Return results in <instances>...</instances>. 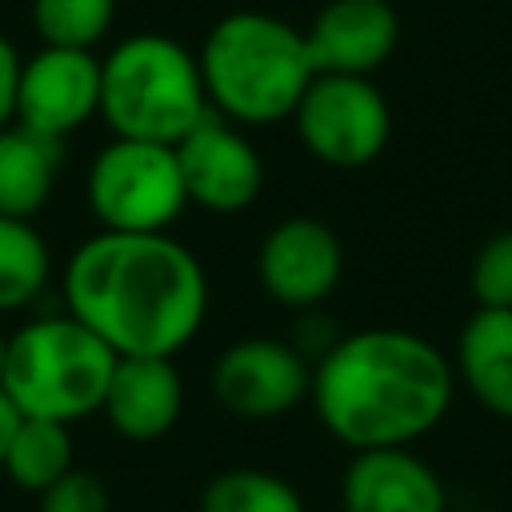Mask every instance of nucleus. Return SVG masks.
<instances>
[{
	"mask_svg": "<svg viewBox=\"0 0 512 512\" xmlns=\"http://www.w3.org/2000/svg\"><path fill=\"white\" fill-rule=\"evenodd\" d=\"M64 312L116 356H176L208 316V276L172 232H92L64 264Z\"/></svg>",
	"mask_w": 512,
	"mask_h": 512,
	"instance_id": "f257e3e1",
	"label": "nucleus"
},
{
	"mask_svg": "<svg viewBox=\"0 0 512 512\" xmlns=\"http://www.w3.org/2000/svg\"><path fill=\"white\" fill-rule=\"evenodd\" d=\"M452 356L408 328H360L312 364V412L352 452L412 448L448 416Z\"/></svg>",
	"mask_w": 512,
	"mask_h": 512,
	"instance_id": "f03ea898",
	"label": "nucleus"
},
{
	"mask_svg": "<svg viewBox=\"0 0 512 512\" xmlns=\"http://www.w3.org/2000/svg\"><path fill=\"white\" fill-rule=\"evenodd\" d=\"M208 108L236 128H268L292 120L316 76L304 28L276 12L240 8L220 16L196 48Z\"/></svg>",
	"mask_w": 512,
	"mask_h": 512,
	"instance_id": "7ed1b4c3",
	"label": "nucleus"
},
{
	"mask_svg": "<svg viewBox=\"0 0 512 512\" xmlns=\"http://www.w3.org/2000/svg\"><path fill=\"white\" fill-rule=\"evenodd\" d=\"M196 52L164 32H132L100 56V120L112 136L180 144L204 116Z\"/></svg>",
	"mask_w": 512,
	"mask_h": 512,
	"instance_id": "20e7f679",
	"label": "nucleus"
},
{
	"mask_svg": "<svg viewBox=\"0 0 512 512\" xmlns=\"http://www.w3.org/2000/svg\"><path fill=\"white\" fill-rule=\"evenodd\" d=\"M112 368L116 352L76 316H32L4 344L0 388L20 408V416L72 428L76 420L100 412Z\"/></svg>",
	"mask_w": 512,
	"mask_h": 512,
	"instance_id": "39448f33",
	"label": "nucleus"
},
{
	"mask_svg": "<svg viewBox=\"0 0 512 512\" xmlns=\"http://www.w3.org/2000/svg\"><path fill=\"white\" fill-rule=\"evenodd\" d=\"M84 200L104 232H168L188 208L176 148L112 136L88 164Z\"/></svg>",
	"mask_w": 512,
	"mask_h": 512,
	"instance_id": "423d86ee",
	"label": "nucleus"
},
{
	"mask_svg": "<svg viewBox=\"0 0 512 512\" xmlns=\"http://www.w3.org/2000/svg\"><path fill=\"white\" fill-rule=\"evenodd\" d=\"M304 152L328 168L372 164L392 136V108L372 76L316 72L292 112Z\"/></svg>",
	"mask_w": 512,
	"mask_h": 512,
	"instance_id": "0eeeda50",
	"label": "nucleus"
},
{
	"mask_svg": "<svg viewBox=\"0 0 512 512\" xmlns=\"http://www.w3.org/2000/svg\"><path fill=\"white\" fill-rule=\"evenodd\" d=\"M208 388L236 420H280L308 400L312 364L292 340L244 336L212 360Z\"/></svg>",
	"mask_w": 512,
	"mask_h": 512,
	"instance_id": "6e6552de",
	"label": "nucleus"
},
{
	"mask_svg": "<svg viewBox=\"0 0 512 512\" xmlns=\"http://www.w3.org/2000/svg\"><path fill=\"white\" fill-rule=\"evenodd\" d=\"M100 116V56L84 48H44L20 60L12 120L48 140L72 136Z\"/></svg>",
	"mask_w": 512,
	"mask_h": 512,
	"instance_id": "1a4fd4ad",
	"label": "nucleus"
},
{
	"mask_svg": "<svg viewBox=\"0 0 512 512\" xmlns=\"http://www.w3.org/2000/svg\"><path fill=\"white\" fill-rule=\"evenodd\" d=\"M256 276L276 304L312 312L344 276V244L320 216H284L256 248Z\"/></svg>",
	"mask_w": 512,
	"mask_h": 512,
	"instance_id": "9d476101",
	"label": "nucleus"
},
{
	"mask_svg": "<svg viewBox=\"0 0 512 512\" xmlns=\"http://www.w3.org/2000/svg\"><path fill=\"white\" fill-rule=\"evenodd\" d=\"M172 148L180 160L188 204L216 212V216H232L256 204L264 188V160L256 144L244 136V128H236L232 120L208 112Z\"/></svg>",
	"mask_w": 512,
	"mask_h": 512,
	"instance_id": "9b49d317",
	"label": "nucleus"
},
{
	"mask_svg": "<svg viewBox=\"0 0 512 512\" xmlns=\"http://www.w3.org/2000/svg\"><path fill=\"white\" fill-rule=\"evenodd\" d=\"M316 72L372 76L400 44V16L388 0H328L304 28Z\"/></svg>",
	"mask_w": 512,
	"mask_h": 512,
	"instance_id": "f8f14e48",
	"label": "nucleus"
},
{
	"mask_svg": "<svg viewBox=\"0 0 512 512\" xmlns=\"http://www.w3.org/2000/svg\"><path fill=\"white\" fill-rule=\"evenodd\" d=\"M344 512H448L440 472L412 448L352 452L340 476Z\"/></svg>",
	"mask_w": 512,
	"mask_h": 512,
	"instance_id": "ddd939ff",
	"label": "nucleus"
},
{
	"mask_svg": "<svg viewBox=\"0 0 512 512\" xmlns=\"http://www.w3.org/2000/svg\"><path fill=\"white\" fill-rule=\"evenodd\" d=\"M100 412L124 440H160L184 412V380L168 356H116Z\"/></svg>",
	"mask_w": 512,
	"mask_h": 512,
	"instance_id": "4468645a",
	"label": "nucleus"
},
{
	"mask_svg": "<svg viewBox=\"0 0 512 512\" xmlns=\"http://www.w3.org/2000/svg\"><path fill=\"white\" fill-rule=\"evenodd\" d=\"M452 372L488 416L512 424V308H472L456 336Z\"/></svg>",
	"mask_w": 512,
	"mask_h": 512,
	"instance_id": "2eb2a0df",
	"label": "nucleus"
},
{
	"mask_svg": "<svg viewBox=\"0 0 512 512\" xmlns=\"http://www.w3.org/2000/svg\"><path fill=\"white\" fill-rule=\"evenodd\" d=\"M60 140H48L16 120L0 128V216L32 220L56 188Z\"/></svg>",
	"mask_w": 512,
	"mask_h": 512,
	"instance_id": "dca6fc26",
	"label": "nucleus"
},
{
	"mask_svg": "<svg viewBox=\"0 0 512 512\" xmlns=\"http://www.w3.org/2000/svg\"><path fill=\"white\" fill-rule=\"evenodd\" d=\"M52 280V252L32 220L0 216V316L40 300Z\"/></svg>",
	"mask_w": 512,
	"mask_h": 512,
	"instance_id": "f3484780",
	"label": "nucleus"
},
{
	"mask_svg": "<svg viewBox=\"0 0 512 512\" xmlns=\"http://www.w3.org/2000/svg\"><path fill=\"white\" fill-rule=\"evenodd\" d=\"M8 480L24 492H44L48 484H56L68 468H76L72 460V432L68 424H56V420H36V416H24L8 452H4V464Z\"/></svg>",
	"mask_w": 512,
	"mask_h": 512,
	"instance_id": "a211bd4d",
	"label": "nucleus"
},
{
	"mask_svg": "<svg viewBox=\"0 0 512 512\" xmlns=\"http://www.w3.org/2000/svg\"><path fill=\"white\" fill-rule=\"evenodd\" d=\"M200 512H304V500L280 472L224 468L204 484Z\"/></svg>",
	"mask_w": 512,
	"mask_h": 512,
	"instance_id": "6ab92c4d",
	"label": "nucleus"
},
{
	"mask_svg": "<svg viewBox=\"0 0 512 512\" xmlns=\"http://www.w3.org/2000/svg\"><path fill=\"white\" fill-rule=\"evenodd\" d=\"M116 20V0H32V28L44 48L92 52Z\"/></svg>",
	"mask_w": 512,
	"mask_h": 512,
	"instance_id": "aec40b11",
	"label": "nucleus"
},
{
	"mask_svg": "<svg viewBox=\"0 0 512 512\" xmlns=\"http://www.w3.org/2000/svg\"><path fill=\"white\" fill-rule=\"evenodd\" d=\"M468 288L476 308H512V228L492 232L472 264H468Z\"/></svg>",
	"mask_w": 512,
	"mask_h": 512,
	"instance_id": "412c9836",
	"label": "nucleus"
},
{
	"mask_svg": "<svg viewBox=\"0 0 512 512\" xmlns=\"http://www.w3.org/2000/svg\"><path fill=\"white\" fill-rule=\"evenodd\" d=\"M40 512H112V508H108V488L100 476L84 468H68L56 484L40 492Z\"/></svg>",
	"mask_w": 512,
	"mask_h": 512,
	"instance_id": "4be33fe9",
	"label": "nucleus"
},
{
	"mask_svg": "<svg viewBox=\"0 0 512 512\" xmlns=\"http://www.w3.org/2000/svg\"><path fill=\"white\" fill-rule=\"evenodd\" d=\"M16 76H20V52H16V44L0 32V128L12 124V108H16Z\"/></svg>",
	"mask_w": 512,
	"mask_h": 512,
	"instance_id": "5701e85b",
	"label": "nucleus"
},
{
	"mask_svg": "<svg viewBox=\"0 0 512 512\" xmlns=\"http://www.w3.org/2000/svg\"><path fill=\"white\" fill-rule=\"evenodd\" d=\"M20 408L8 400V392L0 388V464H4V452H8V444H12V436H16V428H20Z\"/></svg>",
	"mask_w": 512,
	"mask_h": 512,
	"instance_id": "b1692460",
	"label": "nucleus"
},
{
	"mask_svg": "<svg viewBox=\"0 0 512 512\" xmlns=\"http://www.w3.org/2000/svg\"><path fill=\"white\" fill-rule=\"evenodd\" d=\"M448 512H496V508H480V504H472V508H448Z\"/></svg>",
	"mask_w": 512,
	"mask_h": 512,
	"instance_id": "393cba45",
	"label": "nucleus"
},
{
	"mask_svg": "<svg viewBox=\"0 0 512 512\" xmlns=\"http://www.w3.org/2000/svg\"><path fill=\"white\" fill-rule=\"evenodd\" d=\"M4 344H8V336L0 332V368H4Z\"/></svg>",
	"mask_w": 512,
	"mask_h": 512,
	"instance_id": "a878e982",
	"label": "nucleus"
},
{
	"mask_svg": "<svg viewBox=\"0 0 512 512\" xmlns=\"http://www.w3.org/2000/svg\"><path fill=\"white\" fill-rule=\"evenodd\" d=\"M508 4H512V0H508Z\"/></svg>",
	"mask_w": 512,
	"mask_h": 512,
	"instance_id": "bb28decb",
	"label": "nucleus"
}]
</instances>
